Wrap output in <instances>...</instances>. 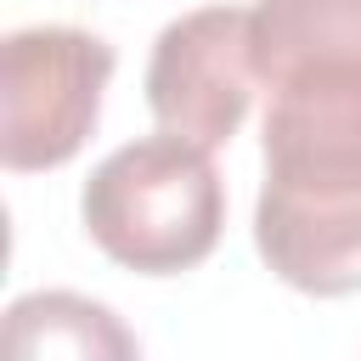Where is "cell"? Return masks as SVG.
Listing matches in <instances>:
<instances>
[{"mask_svg": "<svg viewBox=\"0 0 361 361\" xmlns=\"http://www.w3.org/2000/svg\"><path fill=\"white\" fill-rule=\"evenodd\" d=\"M254 248L310 299L361 293V79L322 73L271 90Z\"/></svg>", "mask_w": 361, "mask_h": 361, "instance_id": "6da1fadb", "label": "cell"}, {"mask_svg": "<svg viewBox=\"0 0 361 361\" xmlns=\"http://www.w3.org/2000/svg\"><path fill=\"white\" fill-rule=\"evenodd\" d=\"M79 220L113 265L135 276H180L203 265L226 231V180L209 164V147L158 130L90 169Z\"/></svg>", "mask_w": 361, "mask_h": 361, "instance_id": "7a4b0ae2", "label": "cell"}, {"mask_svg": "<svg viewBox=\"0 0 361 361\" xmlns=\"http://www.w3.org/2000/svg\"><path fill=\"white\" fill-rule=\"evenodd\" d=\"M113 79V45L39 23L0 45V164L11 175L62 169L79 158L102 118V90Z\"/></svg>", "mask_w": 361, "mask_h": 361, "instance_id": "3957f363", "label": "cell"}, {"mask_svg": "<svg viewBox=\"0 0 361 361\" xmlns=\"http://www.w3.org/2000/svg\"><path fill=\"white\" fill-rule=\"evenodd\" d=\"M254 28L243 6H197L175 17L147 56V107L158 130L197 147H226L254 102Z\"/></svg>", "mask_w": 361, "mask_h": 361, "instance_id": "277c9868", "label": "cell"}, {"mask_svg": "<svg viewBox=\"0 0 361 361\" xmlns=\"http://www.w3.org/2000/svg\"><path fill=\"white\" fill-rule=\"evenodd\" d=\"M259 85L322 73L361 79V0H259L248 11Z\"/></svg>", "mask_w": 361, "mask_h": 361, "instance_id": "5b68a950", "label": "cell"}, {"mask_svg": "<svg viewBox=\"0 0 361 361\" xmlns=\"http://www.w3.org/2000/svg\"><path fill=\"white\" fill-rule=\"evenodd\" d=\"M135 333L96 299L79 293H23L6 310V355H73V361H124L135 355Z\"/></svg>", "mask_w": 361, "mask_h": 361, "instance_id": "8992f818", "label": "cell"}]
</instances>
